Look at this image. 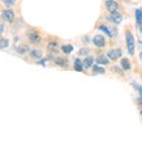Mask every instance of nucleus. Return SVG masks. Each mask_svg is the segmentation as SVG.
Instances as JSON below:
<instances>
[{
  "label": "nucleus",
  "instance_id": "1",
  "mask_svg": "<svg viewBox=\"0 0 142 161\" xmlns=\"http://www.w3.org/2000/svg\"><path fill=\"white\" fill-rule=\"evenodd\" d=\"M125 39H127L128 53L131 55H133L134 54V38H133V34L129 30H127V33H125Z\"/></svg>",
  "mask_w": 142,
  "mask_h": 161
},
{
  "label": "nucleus",
  "instance_id": "2",
  "mask_svg": "<svg viewBox=\"0 0 142 161\" xmlns=\"http://www.w3.org/2000/svg\"><path fill=\"white\" fill-rule=\"evenodd\" d=\"M93 43L95 47H98V49H103L106 46V38L102 34H95L93 37Z\"/></svg>",
  "mask_w": 142,
  "mask_h": 161
},
{
  "label": "nucleus",
  "instance_id": "3",
  "mask_svg": "<svg viewBox=\"0 0 142 161\" xmlns=\"http://www.w3.org/2000/svg\"><path fill=\"white\" fill-rule=\"evenodd\" d=\"M107 20H110L112 24H120L121 21H123V14H121L119 11L111 12V13H110V16L107 17Z\"/></svg>",
  "mask_w": 142,
  "mask_h": 161
},
{
  "label": "nucleus",
  "instance_id": "4",
  "mask_svg": "<svg viewBox=\"0 0 142 161\" xmlns=\"http://www.w3.org/2000/svg\"><path fill=\"white\" fill-rule=\"evenodd\" d=\"M106 9H107L110 13L111 12H116V11H119V3L115 2V0H106Z\"/></svg>",
  "mask_w": 142,
  "mask_h": 161
},
{
  "label": "nucleus",
  "instance_id": "5",
  "mask_svg": "<svg viewBox=\"0 0 142 161\" xmlns=\"http://www.w3.org/2000/svg\"><path fill=\"white\" fill-rule=\"evenodd\" d=\"M2 18L5 20V21H8V22H13V21H14V12L12 11V9H5V11H3Z\"/></svg>",
  "mask_w": 142,
  "mask_h": 161
},
{
  "label": "nucleus",
  "instance_id": "6",
  "mask_svg": "<svg viewBox=\"0 0 142 161\" xmlns=\"http://www.w3.org/2000/svg\"><path fill=\"white\" fill-rule=\"evenodd\" d=\"M121 55H123V53H121L120 49H112L107 53V56L111 59V60H117L119 58H121Z\"/></svg>",
  "mask_w": 142,
  "mask_h": 161
},
{
  "label": "nucleus",
  "instance_id": "7",
  "mask_svg": "<svg viewBox=\"0 0 142 161\" xmlns=\"http://www.w3.org/2000/svg\"><path fill=\"white\" fill-rule=\"evenodd\" d=\"M97 63H98V64H100V66H107L110 63V58L107 56V55H104V54H99L97 56Z\"/></svg>",
  "mask_w": 142,
  "mask_h": 161
},
{
  "label": "nucleus",
  "instance_id": "8",
  "mask_svg": "<svg viewBox=\"0 0 142 161\" xmlns=\"http://www.w3.org/2000/svg\"><path fill=\"white\" fill-rule=\"evenodd\" d=\"M27 38H29V41L33 42V43L41 42V37H39V34L37 33V31H29V33H27Z\"/></svg>",
  "mask_w": 142,
  "mask_h": 161
},
{
  "label": "nucleus",
  "instance_id": "9",
  "mask_svg": "<svg viewBox=\"0 0 142 161\" xmlns=\"http://www.w3.org/2000/svg\"><path fill=\"white\" fill-rule=\"evenodd\" d=\"M99 30H103L104 33L108 35V37H115V35H116L115 29H111V27H108V26H106V25H100L99 26Z\"/></svg>",
  "mask_w": 142,
  "mask_h": 161
},
{
  "label": "nucleus",
  "instance_id": "10",
  "mask_svg": "<svg viewBox=\"0 0 142 161\" xmlns=\"http://www.w3.org/2000/svg\"><path fill=\"white\" fill-rule=\"evenodd\" d=\"M73 68L76 69V71H78V72H82V71H84V63H82L80 59H74Z\"/></svg>",
  "mask_w": 142,
  "mask_h": 161
},
{
  "label": "nucleus",
  "instance_id": "11",
  "mask_svg": "<svg viewBox=\"0 0 142 161\" xmlns=\"http://www.w3.org/2000/svg\"><path fill=\"white\" fill-rule=\"evenodd\" d=\"M82 63H84V68L88 69V68H90V67H93L94 58H93V56H89V55H88V56L84 59V62H82Z\"/></svg>",
  "mask_w": 142,
  "mask_h": 161
},
{
  "label": "nucleus",
  "instance_id": "12",
  "mask_svg": "<svg viewBox=\"0 0 142 161\" xmlns=\"http://www.w3.org/2000/svg\"><path fill=\"white\" fill-rule=\"evenodd\" d=\"M30 53V56L33 58V59H41L42 58V51L41 50H38V49H34V50H31V51H29Z\"/></svg>",
  "mask_w": 142,
  "mask_h": 161
},
{
  "label": "nucleus",
  "instance_id": "13",
  "mask_svg": "<svg viewBox=\"0 0 142 161\" xmlns=\"http://www.w3.org/2000/svg\"><path fill=\"white\" fill-rule=\"evenodd\" d=\"M136 21H137V25H142V8H138L136 9Z\"/></svg>",
  "mask_w": 142,
  "mask_h": 161
},
{
  "label": "nucleus",
  "instance_id": "14",
  "mask_svg": "<svg viewBox=\"0 0 142 161\" xmlns=\"http://www.w3.org/2000/svg\"><path fill=\"white\" fill-rule=\"evenodd\" d=\"M121 68L123 69H131V62H129V59H127V58L121 59Z\"/></svg>",
  "mask_w": 142,
  "mask_h": 161
},
{
  "label": "nucleus",
  "instance_id": "15",
  "mask_svg": "<svg viewBox=\"0 0 142 161\" xmlns=\"http://www.w3.org/2000/svg\"><path fill=\"white\" fill-rule=\"evenodd\" d=\"M93 72L95 75H104L106 69L102 68V67H99V66H93Z\"/></svg>",
  "mask_w": 142,
  "mask_h": 161
},
{
  "label": "nucleus",
  "instance_id": "16",
  "mask_svg": "<svg viewBox=\"0 0 142 161\" xmlns=\"http://www.w3.org/2000/svg\"><path fill=\"white\" fill-rule=\"evenodd\" d=\"M61 50H63V53H64V54L68 55V54H70L73 51V46L72 45H64L61 47Z\"/></svg>",
  "mask_w": 142,
  "mask_h": 161
},
{
  "label": "nucleus",
  "instance_id": "17",
  "mask_svg": "<svg viewBox=\"0 0 142 161\" xmlns=\"http://www.w3.org/2000/svg\"><path fill=\"white\" fill-rule=\"evenodd\" d=\"M66 63H68V60L64 58H56V64L60 66V67H66Z\"/></svg>",
  "mask_w": 142,
  "mask_h": 161
},
{
  "label": "nucleus",
  "instance_id": "18",
  "mask_svg": "<svg viewBox=\"0 0 142 161\" xmlns=\"http://www.w3.org/2000/svg\"><path fill=\"white\" fill-rule=\"evenodd\" d=\"M9 46V41L7 38H2L0 39V49H5V47Z\"/></svg>",
  "mask_w": 142,
  "mask_h": 161
},
{
  "label": "nucleus",
  "instance_id": "19",
  "mask_svg": "<svg viewBox=\"0 0 142 161\" xmlns=\"http://www.w3.org/2000/svg\"><path fill=\"white\" fill-rule=\"evenodd\" d=\"M17 51H18L20 54H26L27 51H29V47H27L26 45H21V46H18Z\"/></svg>",
  "mask_w": 142,
  "mask_h": 161
},
{
  "label": "nucleus",
  "instance_id": "20",
  "mask_svg": "<svg viewBox=\"0 0 142 161\" xmlns=\"http://www.w3.org/2000/svg\"><path fill=\"white\" fill-rule=\"evenodd\" d=\"M3 3L5 4V5H8V7H13L16 4V0H3Z\"/></svg>",
  "mask_w": 142,
  "mask_h": 161
},
{
  "label": "nucleus",
  "instance_id": "21",
  "mask_svg": "<svg viewBox=\"0 0 142 161\" xmlns=\"http://www.w3.org/2000/svg\"><path fill=\"white\" fill-rule=\"evenodd\" d=\"M133 86H134V88L138 90V93H140V100L142 101V86H140V85H137L136 82H133Z\"/></svg>",
  "mask_w": 142,
  "mask_h": 161
},
{
  "label": "nucleus",
  "instance_id": "22",
  "mask_svg": "<svg viewBox=\"0 0 142 161\" xmlns=\"http://www.w3.org/2000/svg\"><path fill=\"white\" fill-rule=\"evenodd\" d=\"M112 72H116V73H120V75H123V69H121V68H119V67H112Z\"/></svg>",
  "mask_w": 142,
  "mask_h": 161
},
{
  "label": "nucleus",
  "instance_id": "23",
  "mask_svg": "<svg viewBox=\"0 0 142 161\" xmlns=\"http://www.w3.org/2000/svg\"><path fill=\"white\" fill-rule=\"evenodd\" d=\"M90 53V50L89 49H86V47H85V49H81L80 50V53H78V55H88Z\"/></svg>",
  "mask_w": 142,
  "mask_h": 161
},
{
  "label": "nucleus",
  "instance_id": "24",
  "mask_svg": "<svg viewBox=\"0 0 142 161\" xmlns=\"http://www.w3.org/2000/svg\"><path fill=\"white\" fill-rule=\"evenodd\" d=\"M48 49L50 50H55V49H57V42H50V45H48Z\"/></svg>",
  "mask_w": 142,
  "mask_h": 161
},
{
  "label": "nucleus",
  "instance_id": "25",
  "mask_svg": "<svg viewBox=\"0 0 142 161\" xmlns=\"http://www.w3.org/2000/svg\"><path fill=\"white\" fill-rule=\"evenodd\" d=\"M4 33V25H0V35Z\"/></svg>",
  "mask_w": 142,
  "mask_h": 161
},
{
  "label": "nucleus",
  "instance_id": "26",
  "mask_svg": "<svg viewBox=\"0 0 142 161\" xmlns=\"http://www.w3.org/2000/svg\"><path fill=\"white\" fill-rule=\"evenodd\" d=\"M84 41H85V43H89V38H88V37H85V38H84Z\"/></svg>",
  "mask_w": 142,
  "mask_h": 161
},
{
  "label": "nucleus",
  "instance_id": "27",
  "mask_svg": "<svg viewBox=\"0 0 142 161\" xmlns=\"http://www.w3.org/2000/svg\"><path fill=\"white\" fill-rule=\"evenodd\" d=\"M140 31H141V33H142V25H140Z\"/></svg>",
  "mask_w": 142,
  "mask_h": 161
},
{
  "label": "nucleus",
  "instance_id": "28",
  "mask_svg": "<svg viewBox=\"0 0 142 161\" xmlns=\"http://www.w3.org/2000/svg\"><path fill=\"white\" fill-rule=\"evenodd\" d=\"M141 113H142V109H141Z\"/></svg>",
  "mask_w": 142,
  "mask_h": 161
}]
</instances>
